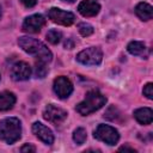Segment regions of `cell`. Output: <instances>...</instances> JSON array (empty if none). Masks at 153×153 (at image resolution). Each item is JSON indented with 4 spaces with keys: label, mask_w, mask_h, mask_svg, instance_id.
<instances>
[{
    "label": "cell",
    "mask_w": 153,
    "mask_h": 153,
    "mask_svg": "<svg viewBox=\"0 0 153 153\" xmlns=\"http://www.w3.org/2000/svg\"><path fill=\"white\" fill-rule=\"evenodd\" d=\"M20 1L25 7H33L37 2V0H20Z\"/></svg>",
    "instance_id": "23"
},
{
    "label": "cell",
    "mask_w": 153,
    "mask_h": 153,
    "mask_svg": "<svg viewBox=\"0 0 153 153\" xmlns=\"http://www.w3.org/2000/svg\"><path fill=\"white\" fill-rule=\"evenodd\" d=\"M43 117L48 122L57 126V124H61L66 120L67 112L63 109H61L59 106H55L54 104H49L43 111Z\"/></svg>",
    "instance_id": "7"
},
{
    "label": "cell",
    "mask_w": 153,
    "mask_h": 153,
    "mask_svg": "<svg viewBox=\"0 0 153 153\" xmlns=\"http://www.w3.org/2000/svg\"><path fill=\"white\" fill-rule=\"evenodd\" d=\"M20 121L16 117H7L0 121V140L6 143H13L20 139Z\"/></svg>",
    "instance_id": "2"
},
{
    "label": "cell",
    "mask_w": 153,
    "mask_h": 153,
    "mask_svg": "<svg viewBox=\"0 0 153 153\" xmlns=\"http://www.w3.org/2000/svg\"><path fill=\"white\" fill-rule=\"evenodd\" d=\"M61 36H62L61 32L59 30H55V29H51L47 32V39L51 44H57L61 39Z\"/></svg>",
    "instance_id": "18"
},
{
    "label": "cell",
    "mask_w": 153,
    "mask_h": 153,
    "mask_svg": "<svg viewBox=\"0 0 153 153\" xmlns=\"http://www.w3.org/2000/svg\"><path fill=\"white\" fill-rule=\"evenodd\" d=\"M47 72H48V69H47L44 62H41L39 61L38 63H36V75L38 78H44L45 74H47Z\"/></svg>",
    "instance_id": "20"
},
{
    "label": "cell",
    "mask_w": 153,
    "mask_h": 153,
    "mask_svg": "<svg viewBox=\"0 0 153 153\" xmlns=\"http://www.w3.org/2000/svg\"><path fill=\"white\" fill-rule=\"evenodd\" d=\"M105 103H106L105 96H103L100 92L94 90V91H90V92L86 93L85 99L75 106V110L80 115L86 116L91 112H94V111L99 110L103 105H105Z\"/></svg>",
    "instance_id": "3"
},
{
    "label": "cell",
    "mask_w": 153,
    "mask_h": 153,
    "mask_svg": "<svg viewBox=\"0 0 153 153\" xmlns=\"http://www.w3.org/2000/svg\"><path fill=\"white\" fill-rule=\"evenodd\" d=\"M78 29H79V32L81 33V36H84V37H87V36L92 35V32H93V26L87 23H80Z\"/></svg>",
    "instance_id": "19"
},
{
    "label": "cell",
    "mask_w": 153,
    "mask_h": 153,
    "mask_svg": "<svg viewBox=\"0 0 153 153\" xmlns=\"http://www.w3.org/2000/svg\"><path fill=\"white\" fill-rule=\"evenodd\" d=\"M16 103V96L12 92H0V111H6L13 108Z\"/></svg>",
    "instance_id": "14"
},
{
    "label": "cell",
    "mask_w": 153,
    "mask_h": 153,
    "mask_svg": "<svg viewBox=\"0 0 153 153\" xmlns=\"http://www.w3.org/2000/svg\"><path fill=\"white\" fill-rule=\"evenodd\" d=\"M62 1H65V2H68V4H72V2H74L75 0H62Z\"/></svg>",
    "instance_id": "25"
},
{
    "label": "cell",
    "mask_w": 153,
    "mask_h": 153,
    "mask_svg": "<svg viewBox=\"0 0 153 153\" xmlns=\"http://www.w3.org/2000/svg\"><path fill=\"white\" fill-rule=\"evenodd\" d=\"M44 25H45V19L43 16L32 14V16H29L27 18H25V20L23 23V30L25 32L36 33V32L41 31V29Z\"/></svg>",
    "instance_id": "9"
},
{
    "label": "cell",
    "mask_w": 153,
    "mask_h": 153,
    "mask_svg": "<svg viewBox=\"0 0 153 153\" xmlns=\"http://www.w3.org/2000/svg\"><path fill=\"white\" fill-rule=\"evenodd\" d=\"M53 88H54V92L57 94V97L61 98V99H63V98H67L72 93V91H73V84L66 76H57L54 80Z\"/></svg>",
    "instance_id": "8"
},
{
    "label": "cell",
    "mask_w": 153,
    "mask_h": 153,
    "mask_svg": "<svg viewBox=\"0 0 153 153\" xmlns=\"http://www.w3.org/2000/svg\"><path fill=\"white\" fill-rule=\"evenodd\" d=\"M32 131H33V134H35L41 141H43L44 143L51 145V143L54 142V135H53L51 130H50L48 127H45L43 123H41V122H35V123L32 124Z\"/></svg>",
    "instance_id": "11"
},
{
    "label": "cell",
    "mask_w": 153,
    "mask_h": 153,
    "mask_svg": "<svg viewBox=\"0 0 153 153\" xmlns=\"http://www.w3.org/2000/svg\"><path fill=\"white\" fill-rule=\"evenodd\" d=\"M20 151H22V152H35V151H36V148H35L32 145L26 143V145H24V146L20 148Z\"/></svg>",
    "instance_id": "22"
},
{
    "label": "cell",
    "mask_w": 153,
    "mask_h": 153,
    "mask_svg": "<svg viewBox=\"0 0 153 153\" xmlns=\"http://www.w3.org/2000/svg\"><path fill=\"white\" fill-rule=\"evenodd\" d=\"M134 117L141 124H151L153 121V111L151 108H140L134 111Z\"/></svg>",
    "instance_id": "13"
},
{
    "label": "cell",
    "mask_w": 153,
    "mask_h": 153,
    "mask_svg": "<svg viewBox=\"0 0 153 153\" xmlns=\"http://www.w3.org/2000/svg\"><path fill=\"white\" fill-rule=\"evenodd\" d=\"M86 137H87V135H86V130L84 129V128H76L75 130H74V133H73V140L78 143V145H82L85 141H86Z\"/></svg>",
    "instance_id": "17"
},
{
    "label": "cell",
    "mask_w": 153,
    "mask_h": 153,
    "mask_svg": "<svg viewBox=\"0 0 153 153\" xmlns=\"http://www.w3.org/2000/svg\"><path fill=\"white\" fill-rule=\"evenodd\" d=\"M135 13L141 20H149L153 17V8L149 4L140 2L135 7Z\"/></svg>",
    "instance_id": "15"
},
{
    "label": "cell",
    "mask_w": 153,
    "mask_h": 153,
    "mask_svg": "<svg viewBox=\"0 0 153 153\" xmlns=\"http://www.w3.org/2000/svg\"><path fill=\"white\" fill-rule=\"evenodd\" d=\"M0 17H1V7H0Z\"/></svg>",
    "instance_id": "26"
},
{
    "label": "cell",
    "mask_w": 153,
    "mask_h": 153,
    "mask_svg": "<svg viewBox=\"0 0 153 153\" xmlns=\"http://www.w3.org/2000/svg\"><path fill=\"white\" fill-rule=\"evenodd\" d=\"M99 10H100L99 4L96 1H92V0H84L78 6V11L84 17H93V16L98 14Z\"/></svg>",
    "instance_id": "12"
},
{
    "label": "cell",
    "mask_w": 153,
    "mask_h": 153,
    "mask_svg": "<svg viewBox=\"0 0 153 153\" xmlns=\"http://www.w3.org/2000/svg\"><path fill=\"white\" fill-rule=\"evenodd\" d=\"M103 54L102 50L98 47H90L84 50H81L76 55V60L82 63V65H88V66H96L102 62Z\"/></svg>",
    "instance_id": "4"
},
{
    "label": "cell",
    "mask_w": 153,
    "mask_h": 153,
    "mask_svg": "<svg viewBox=\"0 0 153 153\" xmlns=\"http://www.w3.org/2000/svg\"><path fill=\"white\" fill-rule=\"evenodd\" d=\"M48 17L54 23L63 25V26L72 25L74 23V19H75V17L72 12H67V11H63V10H60L56 7H53L48 11Z\"/></svg>",
    "instance_id": "6"
},
{
    "label": "cell",
    "mask_w": 153,
    "mask_h": 153,
    "mask_svg": "<svg viewBox=\"0 0 153 153\" xmlns=\"http://www.w3.org/2000/svg\"><path fill=\"white\" fill-rule=\"evenodd\" d=\"M31 75V68L30 66L24 62V61H19L16 62L12 68H11V76L13 80L16 81H23V80H27Z\"/></svg>",
    "instance_id": "10"
},
{
    "label": "cell",
    "mask_w": 153,
    "mask_h": 153,
    "mask_svg": "<svg viewBox=\"0 0 153 153\" xmlns=\"http://www.w3.org/2000/svg\"><path fill=\"white\" fill-rule=\"evenodd\" d=\"M18 44L19 47L26 51L27 54L30 55H33L38 59V61L41 62H50L51 61V57H53V54L51 51L38 39H35V38H31V37H20L18 39Z\"/></svg>",
    "instance_id": "1"
},
{
    "label": "cell",
    "mask_w": 153,
    "mask_h": 153,
    "mask_svg": "<svg viewBox=\"0 0 153 153\" xmlns=\"http://www.w3.org/2000/svg\"><path fill=\"white\" fill-rule=\"evenodd\" d=\"M128 51L131 54V55H143V53L146 51V45L142 43V42H139V41H133L128 44L127 47Z\"/></svg>",
    "instance_id": "16"
},
{
    "label": "cell",
    "mask_w": 153,
    "mask_h": 153,
    "mask_svg": "<svg viewBox=\"0 0 153 153\" xmlns=\"http://www.w3.org/2000/svg\"><path fill=\"white\" fill-rule=\"evenodd\" d=\"M143 94L148 98V99H152L153 98V84L152 82H148L143 86Z\"/></svg>",
    "instance_id": "21"
},
{
    "label": "cell",
    "mask_w": 153,
    "mask_h": 153,
    "mask_svg": "<svg viewBox=\"0 0 153 153\" xmlns=\"http://www.w3.org/2000/svg\"><path fill=\"white\" fill-rule=\"evenodd\" d=\"M120 151H130V152H135L134 148H130V147H128V146H123V147H121Z\"/></svg>",
    "instance_id": "24"
},
{
    "label": "cell",
    "mask_w": 153,
    "mask_h": 153,
    "mask_svg": "<svg viewBox=\"0 0 153 153\" xmlns=\"http://www.w3.org/2000/svg\"><path fill=\"white\" fill-rule=\"evenodd\" d=\"M94 137L112 146V145H116L118 139H120V135H118V131L112 128L111 126H108V124H99L96 130H94Z\"/></svg>",
    "instance_id": "5"
}]
</instances>
